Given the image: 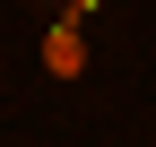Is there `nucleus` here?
Returning a JSON list of instances; mask_svg holds the SVG:
<instances>
[{
  "label": "nucleus",
  "instance_id": "nucleus-1",
  "mask_svg": "<svg viewBox=\"0 0 156 147\" xmlns=\"http://www.w3.org/2000/svg\"><path fill=\"white\" fill-rule=\"evenodd\" d=\"M44 69H52V78H78V69H87V35H78L69 9L52 17V35H44Z\"/></svg>",
  "mask_w": 156,
  "mask_h": 147
},
{
  "label": "nucleus",
  "instance_id": "nucleus-2",
  "mask_svg": "<svg viewBox=\"0 0 156 147\" xmlns=\"http://www.w3.org/2000/svg\"><path fill=\"white\" fill-rule=\"evenodd\" d=\"M61 9H69V17H87V9H95V0H61Z\"/></svg>",
  "mask_w": 156,
  "mask_h": 147
}]
</instances>
